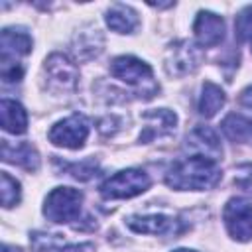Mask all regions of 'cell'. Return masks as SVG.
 <instances>
[{"label":"cell","mask_w":252,"mask_h":252,"mask_svg":"<svg viewBox=\"0 0 252 252\" xmlns=\"http://www.w3.org/2000/svg\"><path fill=\"white\" fill-rule=\"evenodd\" d=\"M222 179V169L219 161L189 156L181 161H175L165 173V185L175 191H207L219 185Z\"/></svg>","instance_id":"cell-1"},{"label":"cell","mask_w":252,"mask_h":252,"mask_svg":"<svg viewBox=\"0 0 252 252\" xmlns=\"http://www.w3.org/2000/svg\"><path fill=\"white\" fill-rule=\"evenodd\" d=\"M152 185L150 175L140 167H128L122 171H116L108 179H104L98 187L100 197L106 201L116 199H132L136 195H142Z\"/></svg>","instance_id":"cell-2"},{"label":"cell","mask_w":252,"mask_h":252,"mask_svg":"<svg viewBox=\"0 0 252 252\" xmlns=\"http://www.w3.org/2000/svg\"><path fill=\"white\" fill-rule=\"evenodd\" d=\"M83 193L73 187H55L43 201V215L51 222H73L81 215Z\"/></svg>","instance_id":"cell-3"},{"label":"cell","mask_w":252,"mask_h":252,"mask_svg":"<svg viewBox=\"0 0 252 252\" xmlns=\"http://www.w3.org/2000/svg\"><path fill=\"white\" fill-rule=\"evenodd\" d=\"M45 87L55 94H71L79 87V67L65 53H51L43 63Z\"/></svg>","instance_id":"cell-4"},{"label":"cell","mask_w":252,"mask_h":252,"mask_svg":"<svg viewBox=\"0 0 252 252\" xmlns=\"http://www.w3.org/2000/svg\"><path fill=\"white\" fill-rule=\"evenodd\" d=\"M89 132H91V122L85 114H71L59 122H55L49 132H47V138L53 146H59V148H67V150H81L89 138Z\"/></svg>","instance_id":"cell-5"},{"label":"cell","mask_w":252,"mask_h":252,"mask_svg":"<svg viewBox=\"0 0 252 252\" xmlns=\"http://www.w3.org/2000/svg\"><path fill=\"white\" fill-rule=\"evenodd\" d=\"M226 232L236 242L252 240V203L242 197H232L222 209Z\"/></svg>","instance_id":"cell-6"},{"label":"cell","mask_w":252,"mask_h":252,"mask_svg":"<svg viewBox=\"0 0 252 252\" xmlns=\"http://www.w3.org/2000/svg\"><path fill=\"white\" fill-rule=\"evenodd\" d=\"M110 75L126 85H132V87H142V85H154V71L152 67L134 57V55H118L112 59L110 63Z\"/></svg>","instance_id":"cell-7"},{"label":"cell","mask_w":252,"mask_h":252,"mask_svg":"<svg viewBox=\"0 0 252 252\" xmlns=\"http://www.w3.org/2000/svg\"><path fill=\"white\" fill-rule=\"evenodd\" d=\"M201 65V49L187 39L175 41L167 47L165 55V71L173 77H183L193 73Z\"/></svg>","instance_id":"cell-8"},{"label":"cell","mask_w":252,"mask_h":252,"mask_svg":"<svg viewBox=\"0 0 252 252\" xmlns=\"http://www.w3.org/2000/svg\"><path fill=\"white\" fill-rule=\"evenodd\" d=\"M126 226L138 234H154V236H161V234H181L185 230V226L181 224V220L169 217V215H161V213H154V215H130L126 219Z\"/></svg>","instance_id":"cell-9"},{"label":"cell","mask_w":252,"mask_h":252,"mask_svg":"<svg viewBox=\"0 0 252 252\" xmlns=\"http://www.w3.org/2000/svg\"><path fill=\"white\" fill-rule=\"evenodd\" d=\"M144 128L140 132V142L148 144L156 138H163L175 132L177 126V114L169 108H152L142 114Z\"/></svg>","instance_id":"cell-10"},{"label":"cell","mask_w":252,"mask_h":252,"mask_svg":"<svg viewBox=\"0 0 252 252\" xmlns=\"http://www.w3.org/2000/svg\"><path fill=\"white\" fill-rule=\"evenodd\" d=\"M185 150L191 152V156H201V158H209L219 161V158L222 156V146L220 140L217 136V132L211 126H195L187 138H185Z\"/></svg>","instance_id":"cell-11"},{"label":"cell","mask_w":252,"mask_h":252,"mask_svg":"<svg viewBox=\"0 0 252 252\" xmlns=\"http://www.w3.org/2000/svg\"><path fill=\"white\" fill-rule=\"evenodd\" d=\"M193 33L201 47H215L224 39V20L222 16L201 10L193 22Z\"/></svg>","instance_id":"cell-12"},{"label":"cell","mask_w":252,"mask_h":252,"mask_svg":"<svg viewBox=\"0 0 252 252\" xmlns=\"http://www.w3.org/2000/svg\"><path fill=\"white\" fill-rule=\"evenodd\" d=\"M33 39L24 28H4L0 35V61H18L32 53Z\"/></svg>","instance_id":"cell-13"},{"label":"cell","mask_w":252,"mask_h":252,"mask_svg":"<svg viewBox=\"0 0 252 252\" xmlns=\"http://www.w3.org/2000/svg\"><path fill=\"white\" fill-rule=\"evenodd\" d=\"M2 159L6 163H14L26 171L39 169V154L30 142L10 144L8 140H2Z\"/></svg>","instance_id":"cell-14"},{"label":"cell","mask_w":252,"mask_h":252,"mask_svg":"<svg viewBox=\"0 0 252 252\" xmlns=\"http://www.w3.org/2000/svg\"><path fill=\"white\" fill-rule=\"evenodd\" d=\"M0 122L4 132L8 134H24L28 130V112L26 108L14 100V98H2L0 100Z\"/></svg>","instance_id":"cell-15"},{"label":"cell","mask_w":252,"mask_h":252,"mask_svg":"<svg viewBox=\"0 0 252 252\" xmlns=\"http://www.w3.org/2000/svg\"><path fill=\"white\" fill-rule=\"evenodd\" d=\"M104 20L106 26L116 33H132L140 24L138 12L128 4H112L106 10Z\"/></svg>","instance_id":"cell-16"},{"label":"cell","mask_w":252,"mask_h":252,"mask_svg":"<svg viewBox=\"0 0 252 252\" xmlns=\"http://www.w3.org/2000/svg\"><path fill=\"white\" fill-rule=\"evenodd\" d=\"M220 130L234 144H252V118L230 112L220 122Z\"/></svg>","instance_id":"cell-17"},{"label":"cell","mask_w":252,"mask_h":252,"mask_svg":"<svg viewBox=\"0 0 252 252\" xmlns=\"http://www.w3.org/2000/svg\"><path fill=\"white\" fill-rule=\"evenodd\" d=\"M226 102V94L224 91L215 85L213 81H205L201 87V94H199V102H197V110L201 116L205 118H213Z\"/></svg>","instance_id":"cell-18"},{"label":"cell","mask_w":252,"mask_h":252,"mask_svg":"<svg viewBox=\"0 0 252 252\" xmlns=\"http://www.w3.org/2000/svg\"><path fill=\"white\" fill-rule=\"evenodd\" d=\"M30 246L33 252H53L57 248H63V234L33 230L30 232Z\"/></svg>","instance_id":"cell-19"},{"label":"cell","mask_w":252,"mask_h":252,"mask_svg":"<svg viewBox=\"0 0 252 252\" xmlns=\"http://www.w3.org/2000/svg\"><path fill=\"white\" fill-rule=\"evenodd\" d=\"M2 183H0V193H2V207L4 209H12L14 205L20 203L22 199V185L16 177H12L8 171H2L0 175Z\"/></svg>","instance_id":"cell-20"},{"label":"cell","mask_w":252,"mask_h":252,"mask_svg":"<svg viewBox=\"0 0 252 252\" xmlns=\"http://www.w3.org/2000/svg\"><path fill=\"white\" fill-rule=\"evenodd\" d=\"M100 49H102V35L98 33V30H93L89 33L79 35V47H75V53L81 59H91L98 55Z\"/></svg>","instance_id":"cell-21"},{"label":"cell","mask_w":252,"mask_h":252,"mask_svg":"<svg viewBox=\"0 0 252 252\" xmlns=\"http://www.w3.org/2000/svg\"><path fill=\"white\" fill-rule=\"evenodd\" d=\"M63 167L67 169V173L71 177H75L79 181H89L98 173V163L93 158L83 159V161H75V163H65Z\"/></svg>","instance_id":"cell-22"},{"label":"cell","mask_w":252,"mask_h":252,"mask_svg":"<svg viewBox=\"0 0 252 252\" xmlns=\"http://www.w3.org/2000/svg\"><path fill=\"white\" fill-rule=\"evenodd\" d=\"M234 37L238 41L252 39V4L238 12V16L234 20Z\"/></svg>","instance_id":"cell-23"},{"label":"cell","mask_w":252,"mask_h":252,"mask_svg":"<svg viewBox=\"0 0 252 252\" xmlns=\"http://www.w3.org/2000/svg\"><path fill=\"white\" fill-rule=\"evenodd\" d=\"M0 77L8 83H20L24 79V65L20 61H0Z\"/></svg>","instance_id":"cell-24"},{"label":"cell","mask_w":252,"mask_h":252,"mask_svg":"<svg viewBox=\"0 0 252 252\" xmlns=\"http://www.w3.org/2000/svg\"><path fill=\"white\" fill-rule=\"evenodd\" d=\"M234 185L252 195V163H246V165L238 167V173L234 177Z\"/></svg>","instance_id":"cell-25"},{"label":"cell","mask_w":252,"mask_h":252,"mask_svg":"<svg viewBox=\"0 0 252 252\" xmlns=\"http://www.w3.org/2000/svg\"><path fill=\"white\" fill-rule=\"evenodd\" d=\"M59 252H94V244H91V242L69 244V246H63Z\"/></svg>","instance_id":"cell-26"},{"label":"cell","mask_w":252,"mask_h":252,"mask_svg":"<svg viewBox=\"0 0 252 252\" xmlns=\"http://www.w3.org/2000/svg\"><path fill=\"white\" fill-rule=\"evenodd\" d=\"M238 104L244 106V108H248V110H252V85L246 87V89L238 94Z\"/></svg>","instance_id":"cell-27"},{"label":"cell","mask_w":252,"mask_h":252,"mask_svg":"<svg viewBox=\"0 0 252 252\" xmlns=\"http://www.w3.org/2000/svg\"><path fill=\"white\" fill-rule=\"evenodd\" d=\"M2 252H22L20 248H16V246H10V244H4V248H2Z\"/></svg>","instance_id":"cell-28"},{"label":"cell","mask_w":252,"mask_h":252,"mask_svg":"<svg viewBox=\"0 0 252 252\" xmlns=\"http://www.w3.org/2000/svg\"><path fill=\"white\" fill-rule=\"evenodd\" d=\"M173 252H195V250H189V248H177V250H173Z\"/></svg>","instance_id":"cell-29"}]
</instances>
